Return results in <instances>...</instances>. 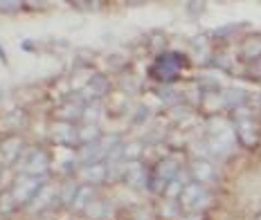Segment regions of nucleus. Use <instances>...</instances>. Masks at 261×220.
<instances>
[]
</instances>
